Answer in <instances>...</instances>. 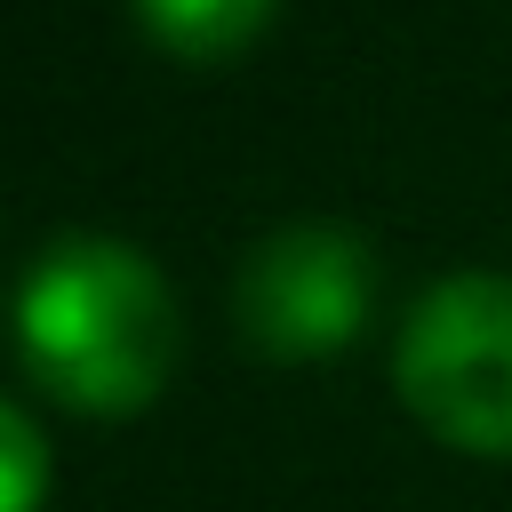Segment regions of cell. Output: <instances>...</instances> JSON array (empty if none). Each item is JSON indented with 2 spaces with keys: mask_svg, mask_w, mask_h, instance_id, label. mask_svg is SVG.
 I'll return each mask as SVG.
<instances>
[{
  "mask_svg": "<svg viewBox=\"0 0 512 512\" xmlns=\"http://www.w3.org/2000/svg\"><path fill=\"white\" fill-rule=\"evenodd\" d=\"M16 352L48 400L80 416H136L176 376V296L160 264L112 232H64L16 280Z\"/></svg>",
  "mask_w": 512,
  "mask_h": 512,
  "instance_id": "cell-1",
  "label": "cell"
},
{
  "mask_svg": "<svg viewBox=\"0 0 512 512\" xmlns=\"http://www.w3.org/2000/svg\"><path fill=\"white\" fill-rule=\"evenodd\" d=\"M392 384L432 440L512 456V272L432 280L392 336Z\"/></svg>",
  "mask_w": 512,
  "mask_h": 512,
  "instance_id": "cell-2",
  "label": "cell"
},
{
  "mask_svg": "<svg viewBox=\"0 0 512 512\" xmlns=\"http://www.w3.org/2000/svg\"><path fill=\"white\" fill-rule=\"evenodd\" d=\"M40 504H48V440L16 400H0V512H40Z\"/></svg>",
  "mask_w": 512,
  "mask_h": 512,
  "instance_id": "cell-5",
  "label": "cell"
},
{
  "mask_svg": "<svg viewBox=\"0 0 512 512\" xmlns=\"http://www.w3.org/2000/svg\"><path fill=\"white\" fill-rule=\"evenodd\" d=\"M376 312V256L360 232L344 224H280L264 232L248 256H240V280H232V320L240 336L280 360V368H304V360H336L344 344H360Z\"/></svg>",
  "mask_w": 512,
  "mask_h": 512,
  "instance_id": "cell-3",
  "label": "cell"
},
{
  "mask_svg": "<svg viewBox=\"0 0 512 512\" xmlns=\"http://www.w3.org/2000/svg\"><path fill=\"white\" fill-rule=\"evenodd\" d=\"M144 40L168 48L176 64H232L240 48L264 40L280 0H128Z\"/></svg>",
  "mask_w": 512,
  "mask_h": 512,
  "instance_id": "cell-4",
  "label": "cell"
}]
</instances>
